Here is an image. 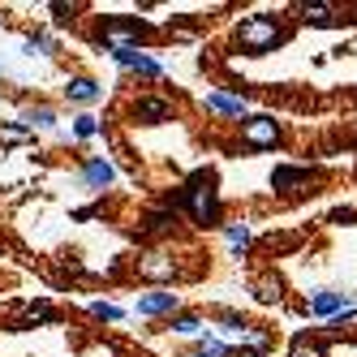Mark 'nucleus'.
Segmentation results:
<instances>
[{
  "instance_id": "obj_18",
  "label": "nucleus",
  "mask_w": 357,
  "mask_h": 357,
  "mask_svg": "<svg viewBox=\"0 0 357 357\" xmlns=\"http://www.w3.org/2000/svg\"><path fill=\"white\" fill-rule=\"evenodd\" d=\"M254 297H259L263 305H271V301L284 297V284H280L275 275H259V280H254Z\"/></svg>"
},
{
  "instance_id": "obj_23",
  "label": "nucleus",
  "mask_w": 357,
  "mask_h": 357,
  "mask_svg": "<svg viewBox=\"0 0 357 357\" xmlns=\"http://www.w3.org/2000/svg\"><path fill=\"white\" fill-rule=\"evenodd\" d=\"M99 134V116H91V112H82V116H73V138H95Z\"/></svg>"
},
{
  "instance_id": "obj_7",
  "label": "nucleus",
  "mask_w": 357,
  "mask_h": 357,
  "mask_svg": "<svg viewBox=\"0 0 357 357\" xmlns=\"http://www.w3.org/2000/svg\"><path fill=\"white\" fill-rule=\"evenodd\" d=\"M176 271H181V267H176V259H172V254H142V259H138V275L142 280H155V284H164V280H176Z\"/></svg>"
},
{
  "instance_id": "obj_24",
  "label": "nucleus",
  "mask_w": 357,
  "mask_h": 357,
  "mask_svg": "<svg viewBox=\"0 0 357 357\" xmlns=\"http://www.w3.org/2000/svg\"><path fill=\"white\" fill-rule=\"evenodd\" d=\"M289 357H327V349L319 344V340H310V336H297L293 340V353Z\"/></svg>"
},
{
  "instance_id": "obj_3",
  "label": "nucleus",
  "mask_w": 357,
  "mask_h": 357,
  "mask_svg": "<svg viewBox=\"0 0 357 357\" xmlns=\"http://www.w3.org/2000/svg\"><path fill=\"white\" fill-rule=\"evenodd\" d=\"M142 39H146V26L138 17H104V26H99V43L108 52H130V47H142Z\"/></svg>"
},
{
  "instance_id": "obj_5",
  "label": "nucleus",
  "mask_w": 357,
  "mask_h": 357,
  "mask_svg": "<svg viewBox=\"0 0 357 357\" xmlns=\"http://www.w3.org/2000/svg\"><path fill=\"white\" fill-rule=\"evenodd\" d=\"M130 116L138 125H164V121H172V99H164V95H142V99H134V104H130Z\"/></svg>"
},
{
  "instance_id": "obj_28",
  "label": "nucleus",
  "mask_w": 357,
  "mask_h": 357,
  "mask_svg": "<svg viewBox=\"0 0 357 357\" xmlns=\"http://www.w3.org/2000/svg\"><path fill=\"white\" fill-rule=\"evenodd\" d=\"M353 319H357V310H353V305H344V310L331 319V327H344V323H353Z\"/></svg>"
},
{
  "instance_id": "obj_19",
  "label": "nucleus",
  "mask_w": 357,
  "mask_h": 357,
  "mask_svg": "<svg viewBox=\"0 0 357 357\" xmlns=\"http://www.w3.org/2000/svg\"><path fill=\"white\" fill-rule=\"evenodd\" d=\"M190 357H237V349H233V344H224V340H215V336H202L198 349H194Z\"/></svg>"
},
{
  "instance_id": "obj_11",
  "label": "nucleus",
  "mask_w": 357,
  "mask_h": 357,
  "mask_svg": "<svg viewBox=\"0 0 357 357\" xmlns=\"http://www.w3.org/2000/svg\"><path fill=\"white\" fill-rule=\"evenodd\" d=\"M65 99H69V104H99V99H104V86H99L95 78H69L65 82Z\"/></svg>"
},
{
  "instance_id": "obj_26",
  "label": "nucleus",
  "mask_w": 357,
  "mask_h": 357,
  "mask_svg": "<svg viewBox=\"0 0 357 357\" xmlns=\"http://www.w3.org/2000/svg\"><path fill=\"white\" fill-rule=\"evenodd\" d=\"M22 142H31V130H22V125H5L0 130V146H22Z\"/></svg>"
},
{
  "instance_id": "obj_14",
  "label": "nucleus",
  "mask_w": 357,
  "mask_h": 357,
  "mask_svg": "<svg viewBox=\"0 0 357 357\" xmlns=\"http://www.w3.org/2000/svg\"><path fill=\"white\" fill-rule=\"evenodd\" d=\"M301 310L323 314V319H336V314L344 310V293H331V289H323V293H314V301H305Z\"/></svg>"
},
{
  "instance_id": "obj_15",
  "label": "nucleus",
  "mask_w": 357,
  "mask_h": 357,
  "mask_svg": "<svg viewBox=\"0 0 357 357\" xmlns=\"http://www.w3.org/2000/svg\"><path fill=\"white\" fill-rule=\"evenodd\" d=\"M168 331H172V336L202 340V336H207V323H202V314H172L168 319Z\"/></svg>"
},
{
  "instance_id": "obj_2",
  "label": "nucleus",
  "mask_w": 357,
  "mask_h": 357,
  "mask_svg": "<svg viewBox=\"0 0 357 357\" xmlns=\"http://www.w3.org/2000/svg\"><path fill=\"white\" fill-rule=\"evenodd\" d=\"M185 194V207H190V215H194V224H220L224 220V202H220V190H215V181L211 176H194L190 181V190H181Z\"/></svg>"
},
{
  "instance_id": "obj_22",
  "label": "nucleus",
  "mask_w": 357,
  "mask_h": 357,
  "mask_svg": "<svg viewBox=\"0 0 357 357\" xmlns=\"http://www.w3.org/2000/svg\"><path fill=\"white\" fill-rule=\"evenodd\" d=\"M172 224H176L172 211H155V215H146V220H142V233H146V237H160V233H168Z\"/></svg>"
},
{
  "instance_id": "obj_4",
  "label": "nucleus",
  "mask_w": 357,
  "mask_h": 357,
  "mask_svg": "<svg viewBox=\"0 0 357 357\" xmlns=\"http://www.w3.org/2000/svg\"><path fill=\"white\" fill-rule=\"evenodd\" d=\"M241 142L250 151H271L280 142V121L275 116H250V121H241Z\"/></svg>"
},
{
  "instance_id": "obj_1",
  "label": "nucleus",
  "mask_w": 357,
  "mask_h": 357,
  "mask_svg": "<svg viewBox=\"0 0 357 357\" xmlns=\"http://www.w3.org/2000/svg\"><path fill=\"white\" fill-rule=\"evenodd\" d=\"M233 39L245 47L250 56H263V52H275V47L284 43V31H280L275 17H245L241 26L233 31Z\"/></svg>"
},
{
  "instance_id": "obj_12",
  "label": "nucleus",
  "mask_w": 357,
  "mask_h": 357,
  "mask_svg": "<svg viewBox=\"0 0 357 357\" xmlns=\"http://www.w3.org/2000/svg\"><path fill=\"white\" fill-rule=\"evenodd\" d=\"M228 340H233V349L241 344V349H250V353H267L271 344H275V336H271V331L267 327H241V331H233V336H228Z\"/></svg>"
},
{
  "instance_id": "obj_6",
  "label": "nucleus",
  "mask_w": 357,
  "mask_h": 357,
  "mask_svg": "<svg viewBox=\"0 0 357 357\" xmlns=\"http://www.w3.org/2000/svg\"><path fill=\"white\" fill-rule=\"evenodd\" d=\"M176 305H181V297H176L172 289H151V293H142L138 297V305H134V310L142 314V319H160V314H176Z\"/></svg>"
},
{
  "instance_id": "obj_16",
  "label": "nucleus",
  "mask_w": 357,
  "mask_h": 357,
  "mask_svg": "<svg viewBox=\"0 0 357 357\" xmlns=\"http://www.w3.org/2000/svg\"><path fill=\"white\" fill-rule=\"evenodd\" d=\"M17 121H22V130H56V112L43 108V104H39V108H26Z\"/></svg>"
},
{
  "instance_id": "obj_9",
  "label": "nucleus",
  "mask_w": 357,
  "mask_h": 357,
  "mask_svg": "<svg viewBox=\"0 0 357 357\" xmlns=\"http://www.w3.org/2000/svg\"><path fill=\"white\" fill-rule=\"evenodd\" d=\"M202 108L220 112V116H245L250 112L245 95H224V91H207V95H202Z\"/></svg>"
},
{
  "instance_id": "obj_13",
  "label": "nucleus",
  "mask_w": 357,
  "mask_h": 357,
  "mask_svg": "<svg viewBox=\"0 0 357 357\" xmlns=\"http://www.w3.org/2000/svg\"><path fill=\"white\" fill-rule=\"evenodd\" d=\"M82 181H86L91 190H108V185L116 181V168H112L104 155H95V160H86V164H82Z\"/></svg>"
},
{
  "instance_id": "obj_27",
  "label": "nucleus",
  "mask_w": 357,
  "mask_h": 357,
  "mask_svg": "<svg viewBox=\"0 0 357 357\" xmlns=\"http://www.w3.org/2000/svg\"><path fill=\"white\" fill-rule=\"evenodd\" d=\"M52 13H56V22H69L73 13H82V5H52Z\"/></svg>"
},
{
  "instance_id": "obj_8",
  "label": "nucleus",
  "mask_w": 357,
  "mask_h": 357,
  "mask_svg": "<svg viewBox=\"0 0 357 357\" xmlns=\"http://www.w3.org/2000/svg\"><path fill=\"white\" fill-rule=\"evenodd\" d=\"M112 61H116L121 69H134V73H142V78H160V73H164V65H160L155 56H146L142 47H130V52H112Z\"/></svg>"
},
{
  "instance_id": "obj_21",
  "label": "nucleus",
  "mask_w": 357,
  "mask_h": 357,
  "mask_svg": "<svg viewBox=\"0 0 357 357\" xmlns=\"http://www.w3.org/2000/svg\"><path fill=\"white\" fill-rule=\"evenodd\" d=\"M224 237H228V245H233L237 254H241V250L254 241V233H250V224H245V220H237V224H224Z\"/></svg>"
},
{
  "instance_id": "obj_20",
  "label": "nucleus",
  "mask_w": 357,
  "mask_h": 357,
  "mask_svg": "<svg viewBox=\"0 0 357 357\" xmlns=\"http://www.w3.org/2000/svg\"><path fill=\"white\" fill-rule=\"evenodd\" d=\"M22 52H26V56H56V39L52 35H31L26 43H22Z\"/></svg>"
},
{
  "instance_id": "obj_25",
  "label": "nucleus",
  "mask_w": 357,
  "mask_h": 357,
  "mask_svg": "<svg viewBox=\"0 0 357 357\" xmlns=\"http://www.w3.org/2000/svg\"><path fill=\"white\" fill-rule=\"evenodd\" d=\"M91 314H95V319H104V323L125 319V310H121V305H112V301H91Z\"/></svg>"
},
{
  "instance_id": "obj_17",
  "label": "nucleus",
  "mask_w": 357,
  "mask_h": 357,
  "mask_svg": "<svg viewBox=\"0 0 357 357\" xmlns=\"http://www.w3.org/2000/svg\"><path fill=\"white\" fill-rule=\"evenodd\" d=\"M301 22H310V26H331L336 22V5H297Z\"/></svg>"
},
{
  "instance_id": "obj_10",
  "label": "nucleus",
  "mask_w": 357,
  "mask_h": 357,
  "mask_svg": "<svg viewBox=\"0 0 357 357\" xmlns=\"http://www.w3.org/2000/svg\"><path fill=\"white\" fill-rule=\"evenodd\" d=\"M301 185H310V168L280 164V168L271 172V190H280V194H293V190H301Z\"/></svg>"
}]
</instances>
